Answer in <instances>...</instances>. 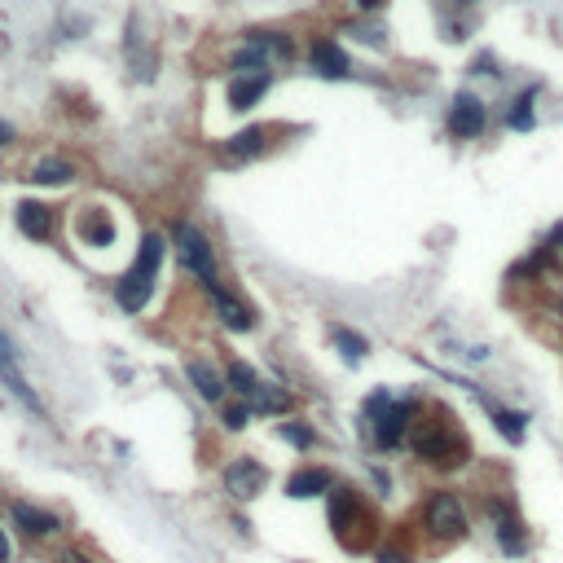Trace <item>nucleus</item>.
<instances>
[{
  "instance_id": "obj_8",
  "label": "nucleus",
  "mask_w": 563,
  "mask_h": 563,
  "mask_svg": "<svg viewBox=\"0 0 563 563\" xmlns=\"http://www.w3.org/2000/svg\"><path fill=\"white\" fill-rule=\"evenodd\" d=\"M176 251H181L185 269H190V273H198V278H203V286H212V282H216L212 242H207V238H203V229H194L190 220H181V225H176Z\"/></svg>"
},
{
  "instance_id": "obj_11",
  "label": "nucleus",
  "mask_w": 563,
  "mask_h": 563,
  "mask_svg": "<svg viewBox=\"0 0 563 563\" xmlns=\"http://www.w3.org/2000/svg\"><path fill=\"white\" fill-rule=\"evenodd\" d=\"M476 396H480L484 410H489L493 427H498V436H502V440H511V445H524V436H528V414H524V410H506V405H498L484 388H480Z\"/></svg>"
},
{
  "instance_id": "obj_3",
  "label": "nucleus",
  "mask_w": 563,
  "mask_h": 563,
  "mask_svg": "<svg viewBox=\"0 0 563 563\" xmlns=\"http://www.w3.org/2000/svg\"><path fill=\"white\" fill-rule=\"evenodd\" d=\"M330 528H335L339 546L366 550L379 533V520H374L370 502L357 489H330Z\"/></svg>"
},
{
  "instance_id": "obj_20",
  "label": "nucleus",
  "mask_w": 563,
  "mask_h": 563,
  "mask_svg": "<svg viewBox=\"0 0 563 563\" xmlns=\"http://www.w3.org/2000/svg\"><path fill=\"white\" fill-rule=\"evenodd\" d=\"M330 339H335V348L344 352L348 361H361L370 352V344H366V335H357V330H348V326H335L330 330Z\"/></svg>"
},
{
  "instance_id": "obj_22",
  "label": "nucleus",
  "mask_w": 563,
  "mask_h": 563,
  "mask_svg": "<svg viewBox=\"0 0 563 563\" xmlns=\"http://www.w3.org/2000/svg\"><path fill=\"white\" fill-rule=\"evenodd\" d=\"M75 168L66 159H44L36 163V172H31V181H40V185H62V181H71Z\"/></svg>"
},
{
  "instance_id": "obj_33",
  "label": "nucleus",
  "mask_w": 563,
  "mask_h": 563,
  "mask_svg": "<svg viewBox=\"0 0 563 563\" xmlns=\"http://www.w3.org/2000/svg\"><path fill=\"white\" fill-rule=\"evenodd\" d=\"M62 563H88V559H84V555H66Z\"/></svg>"
},
{
  "instance_id": "obj_26",
  "label": "nucleus",
  "mask_w": 563,
  "mask_h": 563,
  "mask_svg": "<svg viewBox=\"0 0 563 563\" xmlns=\"http://www.w3.org/2000/svg\"><path fill=\"white\" fill-rule=\"evenodd\" d=\"M278 436L286 440V445H295V449H308V445H313V432H308V427H300V423H282Z\"/></svg>"
},
{
  "instance_id": "obj_31",
  "label": "nucleus",
  "mask_w": 563,
  "mask_h": 563,
  "mask_svg": "<svg viewBox=\"0 0 563 563\" xmlns=\"http://www.w3.org/2000/svg\"><path fill=\"white\" fill-rule=\"evenodd\" d=\"M9 141H14V128H9L5 119H0V146H9Z\"/></svg>"
},
{
  "instance_id": "obj_18",
  "label": "nucleus",
  "mask_w": 563,
  "mask_h": 563,
  "mask_svg": "<svg viewBox=\"0 0 563 563\" xmlns=\"http://www.w3.org/2000/svg\"><path fill=\"white\" fill-rule=\"evenodd\" d=\"M14 520L27 528L31 537H49V533H58V520H53L49 511H36V506H27V502H14Z\"/></svg>"
},
{
  "instance_id": "obj_23",
  "label": "nucleus",
  "mask_w": 563,
  "mask_h": 563,
  "mask_svg": "<svg viewBox=\"0 0 563 563\" xmlns=\"http://www.w3.org/2000/svg\"><path fill=\"white\" fill-rule=\"evenodd\" d=\"M80 238L88 242V247H106V242H110L106 216H84V220H80Z\"/></svg>"
},
{
  "instance_id": "obj_15",
  "label": "nucleus",
  "mask_w": 563,
  "mask_h": 563,
  "mask_svg": "<svg viewBox=\"0 0 563 563\" xmlns=\"http://www.w3.org/2000/svg\"><path fill=\"white\" fill-rule=\"evenodd\" d=\"M18 229L27 238H40V242L53 238V212L44 203H22L18 207Z\"/></svg>"
},
{
  "instance_id": "obj_27",
  "label": "nucleus",
  "mask_w": 563,
  "mask_h": 563,
  "mask_svg": "<svg viewBox=\"0 0 563 563\" xmlns=\"http://www.w3.org/2000/svg\"><path fill=\"white\" fill-rule=\"evenodd\" d=\"M247 418H251L247 405H229V410H225V427H234V432H238V427H247Z\"/></svg>"
},
{
  "instance_id": "obj_24",
  "label": "nucleus",
  "mask_w": 563,
  "mask_h": 563,
  "mask_svg": "<svg viewBox=\"0 0 563 563\" xmlns=\"http://www.w3.org/2000/svg\"><path fill=\"white\" fill-rule=\"evenodd\" d=\"M229 383H234V392H242L247 401L260 392V379H256V374H251L247 366H242V361H234V366H229Z\"/></svg>"
},
{
  "instance_id": "obj_13",
  "label": "nucleus",
  "mask_w": 563,
  "mask_h": 563,
  "mask_svg": "<svg viewBox=\"0 0 563 563\" xmlns=\"http://www.w3.org/2000/svg\"><path fill=\"white\" fill-rule=\"evenodd\" d=\"M207 295H212V304H216L220 322H225L229 330H251V326H256V317H251V308H247V304H238L234 295H229L220 282H212V286H207Z\"/></svg>"
},
{
  "instance_id": "obj_6",
  "label": "nucleus",
  "mask_w": 563,
  "mask_h": 563,
  "mask_svg": "<svg viewBox=\"0 0 563 563\" xmlns=\"http://www.w3.org/2000/svg\"><path fill=\"white\" fill-rule=\"evenodd\" d=\"M159 260H163V238L159 234H146L141 238V251H137V264L124 273V282H119V308H128V313H141L154 291V278H159Z\"/></svg>"
},
{
  "instance_id": "obj_21",
  "label": "nucleus",
  "mask_w": 563,
  "mask_h": 563,
  "mask_svg": "<svg viewBox=\"0 0 563 563\" xmlns=\"http://www.w3.org/2000/svg\"><path fill=\"white\" fill-rule=\"evenodd\" d=\"M225 150L234 154V159H256L264 150V128H247V132H238V137H229Z\"/></svg>"
},
{
  "instance_id": "obj_17",
  "label": "nucleus",
  "mask_w": 563,
  "mask_h": 563,
  "mask_svg": "<svg viewBox=\"0 0 563 563\" xmlns=\"http://www.w3.org/2000/svg\"><path fill=\"white\" fill-rule=\"evenodd\" d=\"M264 93H269V75L256 71L251 80H234V84H229V106H234V110H247V106H256Z\"/></svg>"
},
{
  "instance_id": "obj_28",
  "label": "nucleus",
  "mask_w": 563,
  "mask_h": 563,
  "mask_svg": "<svg viewBox=\"0 0 563 563\" xmlns=\"http://www.w3.org/2000/svg\"><path fill=\"white\" fill-rule=\"evenodd\" d=\"M379 563H414V555H410V550L388 546V550H379Z\"/></svg>"
},
{
  "instance_id": "obj_12",
  "label": "nucleus",
  "mask_w": 563,
  "mask_h": 563,
  "mask_svg": "<svg viewBox=\"0 0 563 563\" xmlns=\"http://www.w3.org/2000/svg\"><path fill=\"white\" fill-rule=\"evenodd\" d=\"M264 480H269V471H264L256 458H242V462H234V467L225 471V489L234 493V498H242V502L256 498V493L264 489Z\"/></svg>"
},
{
  "instance_id": "obj_9",
  "label": "nucleus",
  "mask_w": 563,
  "mask_h": 563,
  "mask_svg": "<svg viewBox=\"0 0 563 563\" xmlns=\"http://www.w3.org/2000/svg\"><path fill=\"white\" fill-rule=\"evenodd\" d=\"M0 383H5V388L14 392V396H18L22 405H27L31 414L49 418V414H44V405H40V396L31 392V383H27V379H22V370H18V361H14V344H9L5 335H0Z\"/></svg>"
},
{
  "instance_id": "obj_14",
  "label": "nucleus",
  "mask_w": 563,
  "mask_h": 563,
  "mask_svg": "<svg viewBox=\"0 0 563 563\" xmlns=\"http://www.w3.org/2000/svg\"><path fill=\"white\" fill-rule=\"evenodd\" d=\"M313 71L326 75V80H344V75L352 71V62L335 40H313Z\"/></svg>"
},
{
  "instance_id": "obj_2",
  "label": "nucleus",
  "mask_w": 563,
  "mask_h": 563,
  "mask_svg": "<svg viewBox=\"0 0 563 563\" xmlns=\"http://www.w3.org/2000/svg\"><path fill=\"white\" fill-rule=\"evenodd\" d=\"M418 410H423V405H418L414 396L396 401L388 388L370 392V401H366V423H370L374 445H379V449H401L405 440H410V432H414Z\"/></svg>"
},
{
  "instance_id": "obj_25",
  "label": "nucleus",
  "mask_w": 563,
  "mask_h": 563,
  "mask_svg": "<svg viewBox=\"0 0 563 563\" xmlns=\"http://www.w3.org/2000/svg\"><path fill=\"white\" fill-rule=\"evenodd\" d=\"M251 401L260 405V410H269V414H278V410H286V392H278V388H264L260 383V392L251 396Z\"/></svg>"
},
{
  "instance_id": "obj_29",
  "label": "nucleus",
  "mask_w": 563,
  "mask_h": 563,
  "mask_svg": "<svg viewBox=\"0 0 563 563\" xmlns=\"http://www.w3.org/2000/svg\"><path fill=\"white\" fill-rule=\"evenodd\" d=\"M546 242H550V247H555V256L563 260V220H555V225H550V234H546Z\"/></svg>"
},
{
  "instance_id": "obj_16",
  "label": "nucleus",
  "mask_w": 563,
  "mask_h": 563,
  "mask_svg": "<svg viewBox=\"0 0 563 563\" xmlns=\"http://www.w3.org/2000/svg\"><path fill=\"white\" fill-rule=\"evenodd\" d=\"M286 493H291V498H317V493H330V471H322V467L295 471V476L286 480Z\"/></svg>"
},
{
  "instance_id": "obj_7",
  "label": "nucleus",
  "mask_w": 563,
  "mask_h": 563,
  "mask_svg": "<svg viewBox=\"0 0 563 563\" xmlns=\"http://www.w3.org/2000/svg\"><path fill=\"white\" fill-rule=\"evenodd\" d=\"M445 128L454 132L458 141H480V137H484V128H489V106H484V97H476V93H458L454 102H449Z\"/></svg>"
},
{
  "instance_id": "obj_1",
  "label": "nucleus",
  "mask_w": 563,
  "mask_h": 563,
  "mask_svg": "<svg viewBox=\"0 0 563 563\" xmlns=\"http://www.w3.org/2000/svg\"><path fill=\"white\" fill-rule=\"evenodd\" d=\"M410 445L423 467H436V471H458L467 467L471 458V440L467 432L454 423V414L432 405V410H418L414 418V432H410Z\"/></svg>"
},
{
  "instance_id": "obj_34",
  "label": "nucleus",
  "mask_w": 563,
  "mask_h": 563,
  "mask_svg": "<svg viewBox=\"0 0 563 563\" xmlns=\"http://www.w3.org/2000/svg\"><path fill=\"white\" fill-rule=\"evenodd\" d=\"M454 5H476V0H454Z\"/></svg>"
},
{
  "instance_id": "obj_4",
  "label": "nucleus",
  "mask_w": 563,
  "mask_h": 563,
  "mask_svg": "<svg viewBox=\"0 0 563 563\" xmlns=\"http://www.w3.org/2000/svg\"><path fill=\"white\" fill-rule=\"evenodd\" d=\"M418 524H423V533L432 537L436 546H454V542H462V537L471 533V515H467V502H462V493H454V489H436V493H427Z\"/></svg>"
},
{
  "instance_id": "obj_30",
  "label": "nucleus",
  "mask_w": 563,
  "mask_h": 563,
  "mask_svg": "<svg viewBox=\"0 0 563 563\" xmlns=\"http://www.w3.org/2000/svg\"><path fill=\"white\" fill-rule=\"evenodd\" d=\"M388 0H357V9H366V14H374V9H383Z\"/></svg>"
},
{
  "instance_id": "obj_19",
  "label": "nucleus",
  "mask_w": 563,
  "mask_h": 563,
  "mask_svg": "<svg viewBox=\"0 0 563 563\" xmlns=\"http://www.w3.org/2000/svg\"><path fill=\"white\" fill-rule=\"evenodd\" d=\"M190 383L198 388L203 401H220V396H225V379H220L207 361H190Z\"/></svg>"
},
{
  "instance_id": "obj_10",
  "label": "nucleus",
  "mask_w": 563,
  "mask_h": 563,
  "mask_svg": "<svg viewBox=\"0 0 563 563\" xmlns=\"http://www.w3.org/2000/svg\"><path fill=\"white\" fill-rule=\"evenodd\" d=\"M537 97H542V84H524L520 93L506 102L502 124L511 128V132H533L537 128Z\"/></svg>"
},
{
  "instance_id": "obj_5",
  "label": "nucleus",
  "mask_w": 563,
  "mask_h": 563,
  "mask_svg": "<svg viewBox=\"0 0 563 563\" xmlns=\"http://www.w3.org/2000/svg\"><path fill=\"white\" fill-rule=\"evenodd\" d=\"M484 515H489L493 524V542H498V550L506 559H524L528 550H533V533H528L520 506H515L511 493H484Z\"/></svg>"
},
{
  "instance_id": "obj_32",
  "label": "nucleus",
  "mask_w": 563,
  "mask_h": 563,
  "mask_svg": "<svg viewBox=\"0 0 563 563\" xmlns=\"http://www.w3.org/2000/svg\"><path fill=\"white\" fill-rule=\"evenodd\" d=\"M9 559V542H5V533H0V563Z\"/></svg>"
}]
</instances>
